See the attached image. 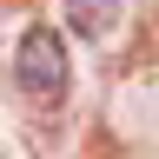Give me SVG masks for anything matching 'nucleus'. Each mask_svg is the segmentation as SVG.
Wrapping results in <instances>:
<instances>
[{"label":"nucleus","mask_w":159,"mask_h":159,"mask_svg":"<svg viewBox=\"0 0 159 159\" xmlns=\"http://www.w3.org/2000/svg\"><path fill=\"white\" fill-rule=\"evenodd\" d=\"M13 86L20 99H33V106H60L73 86V60H66V40L53 27H27L13 47Z\"/></svg>","instance_id":"obj_1"},{"label":"nucleus","mask_w":159,"mask_h":159,"mask_svg":"<svg viewBox=\"0 0 159 159\" xmlns=\"http://www.w3.org/2000/svg\"><path fill=\"white\" fill-rule=\"evenodd\" d=\"M126 13V0H66V27L73 33H86V40H99V33H113V20Z\"/></svg>","instance_id":"obj_2"}]
</instances>
